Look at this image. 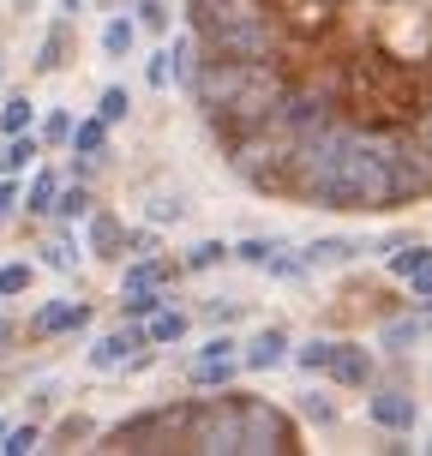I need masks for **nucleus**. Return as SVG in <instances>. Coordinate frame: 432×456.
<instances>
[{
    "mask_svg": "<svg viewBox=\"0 0 432 456\" xmlns=\"http://www.w3.org/2000/svg\"><path fill=\"white\" fill-rule=\"evenodd\" d=\"M186 24L199 30L205 54H228L247 67H265L282 48V24L265 0H186Z\"/></svg>",
    "mask_w": 432,
    "mask_h": 456,
    "instance_id": "f257e3e1",
    "label": "nucleus"
},
{
    "mask_svg": "<svg viewBox=\"0 0 432 456\" xmlns=\"http://www.w3.org/2000/svg\"><path fill=\"white\" fill-rule=\"evenodd\" d=\"M324 210H361V216L396 210V181H390L385 138L372 133V126H355V138H348V151L337 162V181H330V205Z\"/></svg>",
    "mask_w": 432,
    "mask_h": 456,
    "instance_id": "f03ea898",
    "label": "nucleus"
},
{
    "mask_svg": "<svg viewBox=\"0 0 432 456\" xmlns=\"http://www.w3.org/2000/svg\"><path fill=\"white\" fill-rule=\"evenodd\" d=\"M282 109H289V78L271 72V61H265V67H252L240 96L216 120H205V126L216 133V144H234V138H247V133H276L282 126Z\"/></svg>",
    "mask_w": 432,
    "mask_h": 456,
    "instance_id": "7ed1b4c3",
    "label": "nucleus"
},
{
    "mask_svg": "<svg viewBox=\"0 0 432 456\" xmlns=\"http://www.w3.org/2000/svg\"><path fill=\"white\" fill-rule=\"evenodd\" d=\"M186 427H192V403H157V409L133 414V420H114V427H102L96 451L168 456V451H186Z\"/></svg>",
    "mask_w": 432,
    "mask_h": 456,
    "instance_id": "20e7f679",
    "label": "nucleus"
},
{
    "mask_svg": "<svg viewBox=\"0 0 432 456\" xmlns=\"http://www.w3.org/2000/svg\"><path fill=\"white\" fill-rule=\"evenodd\" d=\"M228 168H234V181H247L252 192H276V199H289V157H295V138L282 133H247L223 144Z\"/></svg>",
    "mask_w": 432,
    "mask_h": 456,
    "instance_id": "39448f33",
    "label": "nucleus"
},
{
    "mask_svg": "<svg viewBox=\"0 0 432 456\" xmlns=\"http://www.w3.org/2000/svg\"><path fill=\"white\" fill-rule=\"evenodd\" d=\"M186 451L192 456H247V396H199L192 403V427H186Z\"/></svg>",
    "mask_w": 432,
    "mask_h": 456,
    "instance_id": "423d86ee",
    "label": "nucleus"
},
{
    "mask_svg": "<svg viewBox=\"0 0 432 456\" xmlns=\"http://www.w3.org/2000/svg\"><path fill=\"white\" fill-rule=\"evenodd\" d=\"M342 120V78L330 72V78H300V85H289V109H282V133L289 138H319L324 126H337Z\"/></svg>",
    "mask_w": 432,
    "mask_h": 456,
    "instance_id": "0eeeda50",
    "label": "nucleus"
},
{
    "mask_svg": "<svg viewBox=\"0 0 432 456\" xmlns=\"http://www.w3.org/2000/svg\"><path fill=\"white\" fill-rule=\"evenodd\" d=\"M385 157H390V181H396V205H414V199H432V144L414 126H390Z\"/></svg>",
    "mask_w": 432,
    "mask_h": 456,
    "instance_id": "6e6552de",
    "label": "nucleus"
},
{
    "mask_svg": "<svg viewBox=\"0 0 432 456\" xmlns=\"http://www.w3.org/2000/svg\"><path fill=\"white\" fill-rule=\"evenodd\" d=\"M252 78L247 61H228V54H205V67H199V78L186 85V102L205 114V120H216V114L240 96V85Z\"/></svg>",
    "mask_w": 432,
    "mask_h": 456,
    "instance_id": "1a4fd4ad",
    "label": "nucleus"
},
{
    "mask_svg": "<svg viewBox=\"0 0 432 456\" xmlns=\"http://www.w3.org/2000/svg\"><path fill=\"white\" fill-rule=\"evenodd\" d=\"M300 433L271 396H247V456H295Z\"/></svg>",
    "mask_w": 432,
    "mask_h": 456,
    "instance_id": "9d476101",
    "label": "nucleus"
},
{
    "mask_svg": "<svg viewBox=\"0 0 432 456\" xmlns=\"http://www.w3.org/2000/svg\"><path fill=\"white\" fill-rule=\"evenodd\" d=\"M144 348H157L151 330H144V319H120L114 330H102V337L91 342V354H85V361H91V372H126Z\"/></svg>",
    "mask_w": 432,
    "mask_h": 456,
    "instance_id": "9b49d317",
    "label": "nucleus"
},
{
    "mask_svg": "<svg viewBox=\"0 0 432 456\" xmlns=\"http://www.w3.org/2000/svg\"><path fill=\"white\" fill-rule=\"evenodd\" d=\"M366 420L379 433H414L420 427V396L403 385H372L366 390Z\"/></svg>",
    "mask_w": 432,
    "mask_h": 456,
    "instance_id": "f8f14e48",
    "label": "nucleus"
},
{
    "mask_svg": "<svg viewBox=\"0 0 432 456\" xmlns=\"http://www.w3.org/2000/svg\"><path fill=\"white\" fill-rule=\"evenodd\" d=\"M91 330V300L54 295L30 313V342H54V337H85Z\"/></svg>",
    "mask_w": 432,
    "mask_h": 456,
    "instance_id": "ddd939ff",
    "label": "nucleus"
},
{
    "mask_svg": "<svg viewBox=\"0 0 432 456\" xmlns=\"http://www.w3.org/2000/svg\"><path fill=\"white\" fill-rule=\"evenodd\" d=\"M240 361H247L252 379H265V372H276V366L295 361V337H289V324H258L247 342H240Z\"/></svg>",
    "mask_w": 432,
    "mask_h": 456,
    "instance_id": "4468645a",
    "label": "nucleus"
},
{
    "mask_svg": "<svg viewBox=\"0 0 432 456\" xmlns=\"http://www.w3.org/2000/svg\"><path fill=\"white\" fill-rule=\"evenodd\" d=\"M324 379L342 385V390H372L379 385V354L355 337H337V354H330V372H324Z\"/></svg>",
    "mask_w": 432,
    "mask_h": 456,
    "instance_id": "2eb2a0df",
    "label": "nucleus"
},
{
    "mask_svg": "<svg viewBox=\"0 0 432 456\" xmlns=\"http://www.w3.org/2000/svg\"><path fill=\"white\" fill-rule=\"evenodd\" d=\"M85 252H91L96 265H126V223L114 216V210L96 205L85 216Z\"/></svg>",
    "mask_w": 432,
    "mask_h": 456,
    "instance_id": "dca6fc26",
    "label": "nucleus"
},
{
    "mask_svg": "<svg viewBox=\"0 0 432 456\" xmlns=\"http://www.w3.org/2000/svg\"><path fill=\"white\" fill-rule=\"evenodd\" d=\"M72 54H78V30H72V12H61V19L43 30L30 72H37V78H54V72H67V67H72Z\"/></svg>",
    "mask_w": 432,
    "mask_h": 456,
    "instance_id": "f3484780",
    "label": "nucleus"
},
{
    "mask_svg": "<svg viewBox=\"0 0 432 456\" xmlns=\"http://www.w3.org/2000/svg\"><path fill=\"white\" fill-rule=\"evenodd\" d=\"M240 372H247L240 348H234V354H210V348H199V354L186 361V385H192V390H234Z\"/></svg>",
    "mask_w": 432,
    "mask_h": 456,
    "instance_id": "a211bd4d",
    "label": "nucleus"
},
{
    "mask_svg": "<svg viewBox=\"0 0 432 456\" xmlns=\"http://www.w3.org/2000/svg\"><path fill=\"white\" fill-rule=\"evenodd\" d=\"M306 265L313 271H342V265H355L361 252H372L366 240H355V234H319V240H306Z\"/></svg>",
    "mask_w": 432,
    "mask_h": 456,
    "instance_id": "6ab92c4d",
    "label": "nucleus"
},
{
    "mask_svg": "<svg viewBox=\"0 0 432 456\" xmlns=\"http://www.w3.org/2000/svg\"><path fill=\"white\" fill-rule=\"evenodd\" d=\"M61 186H67V175H61V168H48V162H37V168H30V181H24V216H54Z\"/></svg>",
    "mask_w": 432,
    "mask_h": 456,
    "instance_id": "aec40b11",
    "label": "nucleus"
},
{
    "mask_svg": "<svg viewBox=\"0 0 432 456\" xmlns=\"http://www.w3.org/2000/svg\"><path fill=\"white\" fill-rule=\"evenodd\" d=\"M96 438H102V427L78 409V414H61V420L48 427V451H96Z\"/></svg>",
    "mask_w": 432,
    "mask_h": 456,
    "instance_id": "412c9836",
    "label": "nucleus"
},
{
    "mask_svg": "<svg viewBox=\"0 0 432 456\" xmlns=\"http://www.w3.org/2000/svg\"><path fill=\"white\" fill-rule=\"evenodd\" d=\"M432 330H427V313H403V319H385L379 324V348L385 354H409V348H420Z\"/></svg>",
    "mask_w": 432,
    "mask_h": 456,
    "instance_id": "4be33fe9",
    "label": "nucleus"
},
{
    "mask_svg": "<svg viewBox=\"0 0 432 456\" xmlns=\"http://www.w3.org/2000/svg\"><path fill=\"white\" fill-rule=\"evenodd\" d=\"M144 330H151V342H157V348H181V342H186V330H192V313L168 300V306H157V313L144 319Z\"/></svg>",
    "mask_w": 432,
    "mask_h": 456,
    "instance_id": "5701e85b",
    "label": "nucleus"
},
{
    "mask_svg": "<svg viewBox=\"0 0 432 456\" xmlns=\"http://www.w3.org/2000/svg\"><path fill=\"white\" fill-rule=\"evenodd\" d=\"M61 228V234H48V240H37V265H43V271H54V276H72L78 271V252H72V228L67 223H54Z\"/></svg>",
    "mask_w": 432,
    "mask_h": 456,
    "instance_id": "b1692460",
    "label": "nucleus"
},
{
    "mask_svg": "<svg viewBox=\"0 0 432 456\" xmlns=\"http://www.w3.org/2000/svg\"><path fill=\"white\" fill-rule=\"evenodd\" d=\"M43 133L30 126V133H19V138H0V162H6V175H30L37 162H43Z\"/></svg>",
    "mask_w": 432,
    "mask_h": 456,
    "instance_id": "393cba45",
    "label": "nucleus"
},
{
    "mask_svg": "<svg viewBox=\"0 0 432 456\" xmlns=\"http://www.w3.org/2000/svg\"><path fill=\"white\" fill-rule=\"evenodd\" d=\"M96 210V192H91V181H67L61 186V199H54V216L48 223H67V228H78L85 216Z\"/></svg>",
    "mask_w": 432,
    "mask_h": 456,
    "instance_id": "a878e982",
    "label": "nucleus"
},
{
    "mask_svg": "<svg viewBox=\"0 0 432 456\" xmlns=\"http://www.w3.org/2000/svg\"><path fill=\"white\" fill-rule=\"evenodd\" d=\"M43 120V109L30 102V91H6V102H0V138H19V133H30Z\"/></svg>",
    "mask_w": 432,
    "mask_h": 456,
    "instance_id": "bb28decb",
    "label": "nucleus"
},
{
    "mask_svg": "<svg viewBox=\"0 0 432 456\" xmlns=\"http://www.w3.org/2000/svg\"><path fill=\"white\" fill-rule=\"evenodd\" d=\"M138 30H144V24H138L133 12H109V24H102V54H109V61H126L138 48Z\"/></svg>",
    "mask_w": 432,
    "mask_h": 456,
    "instance_id": "cd10ccee",
    "label": "nucleus"
},
{
    "mask_svg": "<svg viewBox=\"0 0 432 456\" xmlns=\"http://www.w3.org/2000/svg\"><path fill=\"white\" fill-rule=\"evenodd\" d=\"M181 258H186V276H205V271H216V265H228V258H234V240H216V234H205V240H192Z\"/></svg>",
    "mask_w": 432,
    "mask_h": 456,
    "instance_id": "c85d7f7f",
    "label": "nucleus"
},
{
    "mask_svg": "<svg viewBox=\"0 0 432 456\" xmlns=\"http://www.w3.org/2000/svg\"><path fill=\"white\" fill-rule=\"evenodd\" d=\"M420 265H432V247H427V240H414V234H409V240H396V247L385 252V271L396 276V282H409Z\"/></svg>",
    "mask_w": 432,
    "mask_h": 456,
    "instance_id": "c756f323",
    "label": "nucleus"
},
{
    "mask_svg": "<svg viewBox=\"0 0 432 456\" xmlns=\"http://www.w3.org/2000/svg\"><path fill=\"white\" fill-rule=\"evenodd\" d=\"M109 138H114V126L102 120V114H78V126H72V144H67V151H85V157H109Z\"/></svg>",
    "mask_w": 432,
    "mask_h": 456,
    "instance_id": "7c9ffc66",
    "label": "nucleus"
},
{
    "mask_svg": "<svg viewBox=\"0 0 432 456\" xmlns=\"http://www.w3.org/2000/svg\"><path fill=\"white\" fill-rule=\"evenodd\" d=\"M330 354H337V337H306V342H295V361L289 366H300L306 379H324L330 372Z\"/></svg>",
    "mask_w": 432,
    "mask_h": 456,
    "instance_id": "2f4dec72",
    "label": "nucleus"
},
{
    "mask_svg": "<svg viewBox=\"0 0 432 456\" xmlns=\"http://www.w3.org/2000/svg\"><path fill=\"white\" fill-rule=\"evenodd\" d=\"M30 451H48V427H37V414L30 420H12V433L0 444V456H30Z\"/></svg>",
    "mask_w": 432,
    "mask_h": 456,
    "instance_id": "473e14b6",
    "label": "nucleus"
},
{
    "mask_svg": "<svg viewBox=\"0 0 432 456\" xmlns=\"http://www.w3.org/2000/svg\"><path fill=\"white\" fill-rule=\"evenodd\" d=\"M72 126H78V114H72V109H43V120H37V133H43L48 151H67Z\"/></svg>",
    "mask_w": 432,
    "mask_h": 456,
    "instance_id": "72a5a7b5",
    "label": "nucleus"
},
{
    "mask_svg": "<svg viewBox=\"0 0 432 456\" xmlns=\"http://www.w3.org/2000/svg\"><path fill=\"white\" fill-rule=\"evenodd\" d=\"M247 313H252V306H247L240 295H210L205 306H199V319H205V324H216V330H228V324H240Z\"/></svg>",
    "mask_w": 432,
    "mask_h": 456,
    "instance_id": "f704fd0d",
    "label": "nucleus"
},
{
    "mask_svg": "<svg viewBox=\"0 0 432 456\" xmlns=\"http://www.w3.org/2000/svg\"><path fill=\"white\" fill-rule=\"evenodd\" d=\"M30 282H37V258H6L0 265V300L30 295Z\"/></svg>",
    "mask_w": 432,
    "mask_h": 456,
    "instance_id": "c9c22d12",
    "label": "nucleus"
},
{
    "mask_svg": "<svg viewBox=\"0 0 432 456\" xmlns=\"http://www.w3.org/2000/svg\"><path fill=\"white\" fill-rule=\"evenodd\" d=\"M265 276H276V282H306V276H313V265H306V252L276 247L271 258H265Z\"/></svg>",
    "mask_w": 432,
    "mask_h": 456,
    "instance_id": "e433bc0d",
    "label": "nucleus"
},
{
    "mask_svg": "<svg viewBox=\"0 0 432 456\" xmlns=\"http://www.w3.org/2000/svg\"><path fill=\"white\" fill-rule=\"evenodd\" d=\"M133 19L151 30V37H168L175 30V0H133Z\"/></svg>",
    "mask_w": 432,
    "mask_h": 456,
    "instance_id": "4c0bfd02",
    "label": "nucleus"
},
{
    "mask_svg": "<svg viewBox=\"0 0 432 456\" xmlns=\"http://www.w3.org/2000/svg\"><path fill=\"white\" fill-rule=\"evenodd\" d=\"M96 114H102L109 126H126V114H133V91H126V85H102V91H96Z\"/></svg>",
    "mask_w": 432,
    "mask_h": 456,
    "instance_id": "58836bf2",
    "label": "nucleus"
},
{
    "mask_svg": "<svg viewBox=\"0 0 432 456\" xmlns=\"http://www.w3.org/2000/svg\"><path fill=\"white\" fill-rule=\"evenodd\" d=\"M276 247H289V240H282V234H247V240H234V258L252 265V271H265V258H271Z\"/></svg>",
    "mask_w": 432,
    "mask_h": 456,
    "instance_id": "ea45409f",
    "label": "nucleus"
},
{
    "mask_svg": "<svg viewBox=\"0 0 432 456\" xmlns=\"http://www.w3.org/2000/svg\"><path fill=\"white\" fill-rule=\"evenodd\" d=\"M186 216V192H151V199H144V223H181Z\"/></svg>",
    "mask_w": 432,
    "mask_h": 456,
    "instance_id": "a19ab883",
    "label": "nucleus"
},
{
    "mask_svg": "<svg viewBox=\"0 0 432 456\" xmlns=\"http://www.w3.org/2000/svg\"><path fill=\"white\" fill-rule=\"evenodd\" d=\"M144 85H151V91H168V85H175V48H168V43H162L157 48V54H151V61H144Z\"/></svg>",
    "mask_w": 432,
    "mask_h": 456,
    "instance_id": "79ce46f5",
    "label": "nucleus"
},
{
    "mask_svg": "<svg viewBox=\"0 0 432 456\" xmlns=\"http://www.w3.org/2000/svg\"><path fill=\"white\" fill-rule=\"evenodd\" d=\"M24 216V175H0V228Z\"/></svg>",
    "mask_w": 432,
    "mask_h": 456,
    "instance_id": "37998d69",
    "label": "nucleus"
},
{
    "mask_svg": "<svg viewBox=\"0 0 432 456\" xmlns=\"http://www.w3.org/2000/svg\"><path fill=\"white\" fill-rule=\"evenodd\" d=\"M157 252H162L157 223H138V228H126V258H157Z\"/></svg>",
    "mask_w": 432,
    "mask_h": 456,
    "instance_id": "c03bdc74",
    "label": "nucleus"
},
{
    "mask_svg": "<svg viewBox=\"0 0 432 456\" xmlns=\"http://www.w3.org/2000/svg\"><path fill=\"white\" fill-rule=\"evenodd\" d=\"M168 289H157V295H120V319H151L157 306H168Z\"/></svg>",
    "mask_w": 432,
    "mask_h": 456,
    "instance_id": "a18cd8bd",
    "label": "nucleus"
},
{
    "mask_svg": "<svg viewBox=\"0 0 432 456\" xmlns=\"http://www.w3.org/2000/svg\"><path fill=\"white\" fill-rule=\"evenodd\" d=\"M300 414H306L313 427H337V403L319 396V390H306V396H300Z\"/></svg>",
    "mask_w": 432,
    "mask_h": 456,
    "instance_id": "49530a36",
    "label": "nucleus"
},
{
    "mask_svg": "<svg viewBox=\"0 0 432 456\" xmlns=\"http://www.w3.org/2000/svg\"><path fill=\"white\" fill-rule=\"evenodd\" d=\"M54 396H61V385H54V379L30 385V414H48V409H54Z\"/></svg>",
    "mask_w": 432,
    "mask_h": 456,
    "instance_id": "de8ad7c7",
    "label": "nucleus"
},
{
    "mask_svg": "<svg viewBox=\"0 0 432 456\" xmlns=\"http://www.w3.org/2000/svg\"><path fill=\"white\" fill-rule=\"evenodd\" d=\"M409 300H414V306H427V300H432V265H420V271L409 276Z\"/></svg>",
    "mask_w": 432,
    "mask_h": 456,
    "instance_id": "09e8293b",
    "label": "nucleus"
},
{
    "mask_svg": "<svg viewBox=\"0 0 432 456\" xmlns=\"http://www.w3.org/2000/svg\"><path fill=\"white\" fill-rule=\"evenodd\" d=\"M12 342H19V319H12V313H0V361H6V348H12Z\"/></svg>",
    "mask_w": 432,
    "mask_h": 456,
    "instance_id": "8fccbe9b",
    "label": "nucleus"
},
{
    "mask_svg": "<svg viewBox=\"0 0 432 456\" xmlns=\"http://www.w3.org/2000/svg\"><path fill=\"white\" fill-rule=\"evenodd\" d=\"M414 133H420V138H427V144H432V96H427V102H420V109H414Z\"/></svg>",
    "mask_w": 432,
    "mask_h": 456,
    "instance_id": "3c124183",
    "label": "nucleus"
},
{
    "mask_svg": "<svg viewBox=\"0 0 432 456\" xmlns=\"http://www.w3.org/2000/svg\"><path fill=\"white\" fill-rule=\"evenodd\" d=\"M54 12H85V0H54Z\"/></svg>",
    "mask_w": 432,
    "mask_h": 456,
    "instance_id": "603ef678",
    "label": "nucleus"
},
{
    "mask_svg": "<svg viewBox=\"0 0 432 456\" xmlns=\"http://www.w3.org/2000/svg\"><path fill=\"white\" fill-rule=\"evenodd\" d=\"M6 433H12V420H6V414H0V444H6Z\"/></svg>",
    "mask_w": 432,
    "mask_h": 456,
    "instance_id": "864d4df0",
    "label": "nucleus"
},
{
    "mask_svg": "<svg viewBox=\"0 0 432 456\" xmlns=\"http://www.w3.org/2000/svg\"><path fill=\"white\" fill-rule=\"evenodd\" d=\"M0 85H6V48H0Z\"/></svg>",
    "mask_w": 432,
    "mask_h": 456,
    "instance_id": "5fc2aeb1",
    "label": "nucleus"
},
{
    "mask_svg": "<svg viewBox=\"0 0 432 456\" xmlns=\"http://www.w3.org/2000/svg\"><path fill=\"white\" fill-rule=\"evenodd\" d=\"M12 6H19V12H30V6H37V0H12Z\"/></svg>",
    "mask_w": 432,
    "mask_h": 456,
    "instance_id": "6e6d98bb",
    "label": "nucleus"
},
{
    "mask_svg": "<svg viewBox=\"0 0 432 456\" xmlns=\"http://www.w3.org/2000/svg\"><path fill=\"white\" fill-rule=\"evenodd\" d=\"M420 313H427V330H432V300H427V306H420Z\"/></svg>",
    "mask_w": 432,
    "mask_h": 456,
    "instance_id": "4d7b16f0",
    "label": "nucleus"
},
{
    "mask_svg": "<svg viewBox=\"0 0 432 456\" xmlns=\"http://www.w3.org/2000/svg\"><path fill=\"white\" fill-rule=\"evenodd\" d=\"M427 451H432V433H427Z\"/></svg>",
    "mask_w": 432,
    "mask_h": 456,
    "instance_id": "13d9d810",
    "label": "nucleus"
},
{
    "mask_svg": "<svg viewBox=\"0 0 432 456\" xmlns=\"http://www.w3.org/2000/svg\"><path fill=\"white\" fill-rule=\"evenodd\" d=\"M0 175H6V162H0Z\"/></svg>",
    "mask_w": 432,
    "mask_h": 456,
    "instance_id": "bf43d9fd",
    "label": "nucleus"
}]
</instances>
